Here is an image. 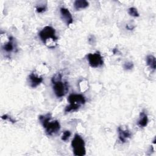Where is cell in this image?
I'll return each instance as SVG.
<instances>
[{
	"instance_id": "obj_2",
	"label": "cell",
	"mask_w": 156,
	"mask_h": 156,
	"mask_svg": "<svg viewBox=\"0 0 156 156\" xmlns=\"http://www.w3.org/2000/svg\"><path fill=\"white\" fill-rule=\"evenodd\" d=\"M69 104L65 108V112H70L78 110L82 105L85 104L86 100L85 97L80 94H71L68 98Z\"/></svg>"
},
{
	"instance_id": "obj_9",
	"label": "cell",
	"mask_w": 156,
	"mask_h": 156,
	"mask_svg": "<svg viewBox=\"0 0 156 156\" xmlns=\"http://www.w3.org/2000/svg\"><path fill=\"white\" fill-rule=\"evenodd\" d=\"M29 80L30 86L32 88H35L43 82V79L41 76H38L34 73H32L29 76Z\"/></svg>"
},
{
	"instance_id": "obj_7",
	"label": "cell",
	"mask_w": 156,
	"mask_h": 156,
	"mask_svg": "<svg viewBox=\"0 0 156 156\" xmlns=\"http://www.w3.org/2000/svg\"><path fill=\"white\" fill-rule=\"evenodd\" d=\"M60 12L62 20L65 23V24L68 26L73 23V18L71 13L68 9L65 7H61L60 9Z\"/></svg>"
},
{
	"instance_id": "obj_19",
	"label": "cell",
	"mask_w": 156,
	"mask_h": 156,
	"mask_svg": "<svg viewBox=\"0 0 156 156\" xmlns=\"http://www.w3.org/2000/svg\"><path fill=\"white\" fill-rule=\"evenodd\" d=\"M1 118H2V119L6 120V119H8V118H9V116H8L7 115H2V116H1Z\"/></svg>"
},
{
	"instance_id": "obj_10",
	"label": "cell",
	"mask_w": 156,
	"mask_h": 156,
	"mask_svg": "<svg viewBox=\"0 0 156 156\" xmlns=\"http://www.w3.org/2000/svg\"><path fill=\"white\" fill-rule=\"evenodd\" d=\"M148 117L147 114L144 112L142 111L140 114V119L138 121L137 124L140 127H144L148 124Z\"/></svg>"
},
{
	"instance_id": "obj_12",
	"label": "cell",
	"mask_w": 156,
	"mask_h": 156,
	"mask_svg": "<svg viewBox=\"0 0 156 156\" xmlns=\"http://www.w3.org/2000/svg\"><path fill=\"white\" fill-rule=\"evenodd\" d=\"M146 62L147 65L153 71L155 70V57L152 55H148L146 58Z\"/></svg>"
},
{
	"instance_id": "obj_5",
	"label": "cell",
	"mask_w": 156,
	"mask_h": 156,
	"mask_svg": "<svg viewBox=\"0 0 156 156\" xmlns=\"http://www.w3.org/2000/svg\"><path fill=\"white\" fill-rule=\"evenodd\" d=\"M87 60L90 66L92 68H98L101 66L103 63V58L99 52L97 51L93 54L89 53L87 55Z\"/></svg>"
},
{
	"instance_id": "obj_1",
	"label": "cell",
	"mask_w": 156,
	"mask_h": 156,
	"mask_svg": "<svg viewBox=\"0 0 156 156\" xmlns=\"http://www.w3.org/2000/svg\"><path fill=\"white\" fill-rule=\"evenodd\" d=\"M62 74L60 73H57L52 77L51 79L53 85V91L57 98H62L64 96L68 90L67 82H62Z\"/></svg>"
},
{
	"instance_id": "obj_16",
	"label": "cell",
	"mask_w": 156,
	"mask_h": 156,
	"mask_svg": "<svg viewBox=\"0 0 156 156\" xmlns=\"http://www.w3.org/2000/svg\"><path fill=\"white\" fill-rule=\"evenodd\" d=\"M71 132L69 130H65L63 132V135H62V138H61L62 140L63 141H66L69 139V136H71Z\"/></svg>"
},
{
	"instance_id": "obj_4",
	"label": "cell",
	"mask_w": 156,
	"mask_h": 156,
	"mask_svg": "<svg viewBox=\"0 0 156 156\" xmlns=\"http://www.w3.org/2000/svg\"><path fill=\"white\" fill-rule=\"evenodd\" d=\"M38 35L44 44H46L48 40L52 39L53 41L58 40L57 37L55 35V30L54 28L50 26H45L38 34Z\"/></svg>"
},
{
	"instance_id": "obj_6",
	"label": "cell",
	"mask_w": 156,
	"mask_h": 156,
	"mask_svg": "<svg viewBox=\"0 0 156 156\" xmlns=\"http://www.w3.org/2000/svg\"><path fill=\"white\" fill-rule=\"evenodd\" d=\"M48 135H53L57 133L60 129V124L57 120L51 121V120L43 127Z\"/></svg>"
},
{
	"instance_id": "obj_17",
	"label": "cell",
	"mask_w": 156,
	"mask_h": 156,
	"mask_svg": "<svg viewBox=\"0 0 156 156\" xmlns=\"http://www.w3.org/2000/svg\"><path fill=\"white\" fill-rule=\"evenodd\" d=\"M133 67V63L131 62H125L123 65V68L125 70H130Z\"/></svg>"
},
{
	"instance_id": "obj_18",
	"label": "cell",
	"mask_w": 156,
	"mask_h": 156,
	"mask_svg": "<svg viewBox=\"0 0 156 156\" xmlns=\"http://www.w3.org/2000/svg\"><path fill=\"white\" fill-rule=\"evenodd\" d=\"M47 9V7L46 5H39L36 7V11L37 13H43L45 12Z\"/></svg>"
},
{
	"instance_id": "obj_11",
	"label": "cell",
	"mask_w": 156,
	"mask_h": 156,
	"mask_svg": "<svg viewBox=\"0 0 156 156\" xmlns=\"http://www.w3.org/2000/svg\"><path fill=\"white\" fill-rule=\"evenodd\" d=\"M89 3L85 0H76L74 2V7L76 10L83 9L88 7Z\"/></svg>"
},
{
	"instance_id": "obj_15",
	"label": "cell",
	"mask_w": 156,
	"mask_h": 156,
	"mask_svg": "<svg viewBox=\"0 0 156 156\" xmlns=\"http://www.w3.org/2000/svg\"><path fill=\"white\" fill-rule=\"evenodd\" d=\"M128 13L130 16H132L133 17H138L140 16L139 13L138 12V10L135 7H130L128 10Z\"/></svg>"
},
{
	"instance_id": "obj_14",
	"label": "cell",
	"mask_w": 156,
	"mask_h": 156,
	"mask_svg": "<svg viewBox=\"0 0 156 156\" xmlns=\"http://www.w3.org/2000/svg\"><path fill=\"white\" fill-rule=\"evenodd\" d=\"M52 116L50 113H48L46 115H43L39 116V120L42 124L43 127H44L51 119Z\"/></svg>"
},
{
	"instance_id": "obj_8",
	"label": "cell",
	"mask_w": 156,
	"mask_h": 156,
	"mask_svg": "<svg viewBox=\"0 0 156 156\" xmlns=\"http://www.w3.org/2000/svg\"><path fill=\"white\" fill-rule=\"evenodd\" d=\"M118 139L121 143H124L127 141V139L130 138L132 136L131 132L128 129H123L121 127H118Z\"/></svg>"
},
{
	"instance_id": "obj_3",
	"label": "cell",
	"mask_w": 156,
	"mask_h": 156,
	"mask_svg": "<svg viewBox=\"0 0 156 156\" xmlns=\"http://www.w3.org/2000/svg\"><path fill=\"white\" fill-rule=\"evenodd\" d=\"M84 140L77 133L74 135V138L71 141L74 155L76 156H83L86 154Z\"/></svg>"
},
{
	"instance_id": "obj_13",
	"label": "cell",
	"mask_w": 156,
	"mask_h": 156,
	"mask_svg": "<svg viewBox=\"0 0 156 156\" xmlns=\"http://www.w3.org/2000/svg\"><path fill=\"white\" fill-rule=\"evenodd\" d=\"M13 38L12 37H9V41L5 43L2 46V49L4 51H5L7 52H11L12 51H13L14 45H13Z\"/></svg>"
}]
</instances>
